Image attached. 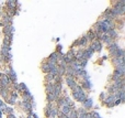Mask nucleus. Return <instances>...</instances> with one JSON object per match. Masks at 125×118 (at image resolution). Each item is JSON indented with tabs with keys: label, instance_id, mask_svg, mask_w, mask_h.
Segmentation results:
<instances>
[{
	"label": "nucleus",
	"instance_id": "18",
	"mask_svg": "<svg viewBox=\"0 0 125 118\" xmlns=\"http://www.w3.org/2000/svg\"><path fill=\"white\" fill-rule=\"evenodd\" d=\"M51 66L48 65V64H44V65L42 66V70H43V72H45V73H50V71H51Z\"/></svg>",
	"mask_w": 125,
	"mask_h": 118
},
{
	"label": "nucleus",
	"instance_id": "22",
	"mask_svg": "<svg viewBox=\"0 0 125 118\" xmlns=\"http://www.w3.org/2000/svg\"><path fill=\"white\" fill-rule=\"evenodd\" d=\"M8 118H16V117H14V116L11 114V115H8Z\"/></svg>",
	"mask_w": 125,
	"mask_h": 118
},
{
	"label": "nucleus",
	"instance_id": "3",
	"mask_svg": "<svg viewBox=\"0 0 125 118\" xmlns=\"http://www.w3.org/2000/svg\"><path fill=\"white\" fill-rule=\"evenodd\" d=\"M114 100H115V98L113 97V95H110L109 97H107V98L104 99V103H105L109 107H113V106H114Z\"/></svg>",
	"mask_w": 125,
	"mask_h": 118
},
{
	"label": "nucleus",
	"instance_id": "19",
	"mask_svg": "<svg viewBox=\"0 0 125 118\" xmlns=\"http://www.w3.org/2000/svg\"><path fill=\"white\" fill-rule=\"evenodd\" d=\"M122 77H123V76L121 75V74L119 73L117 71L114 72V75H113V79H114V81H119V79H121Z\"/></svg>",
	"mask_w": 125,
	"mask_h": 118
},
{
	"label": "nucleus",
	"instance_id": "6",
	"mask_svg": "<svg viewBox=\"0 0 125 118\" xmlns=\"http://www.w3.org/2000/svg\"><path fill=\"white\" fill-rule=\"evenodd\" d=\"M70 107L69 106H62L60 107V114H62V115H66L68 116V114L70 113Z\"/></svg>",
	"mask_w": 125,
	"mask_h": 118
},
{
	"label": "nucleus",
	"instance_id": "7",
	"mask_svg": "<svg viewBox=\"0 0 125 118\" xmlns=\"http://www.w3.org/2000/svg\"><path fill=\"white\" fill-rule=\"evenodd\" d=\"M105 34H107V37H108V38H110V39H114V38H116V35H117L116 31H115L114 29L109 30L108 32H105Z\"/></svg>",
	"mask_w": 125,
	"mask_h": 118
},
{
	"label": "nucleus",
	"instance_id": "21",
	"mask_svg": "<svg viewBox=\"0 0 125 118\" xmlns=\"http://www.w3.org/2000/svg\"><path fill=\"white\" fill-rule=\"evenodd\" d=\"M29 118H37V117H36V115H35V114H33V113H32L31 115L29 116Z\"/></svg>",
	"mask_w": 125,
	"mask_h": 118
},
{
	"label": "nucleus",
	"instance_id": "16",
	"mask_svg": "<svg viewBox=\"0 0 125 118\" xmlns=\"http://www.w3.org/2000/svg\"><path fill=\"white\" fill-rule=\"evenodd\" d=\"M87 40H90V41H94V39H97V37H96V34H94V32L93 31H90L88 33V35H87Z\"/></svg>",
	"mask_w": 125,
	"mask_h": 118
},
{
	"label": "nucleus",
	"instance_id": "9",
	"mask_svg": "<svg viewBox=\"0 0 125 118\" xmlns=\"http://www.w3.org/2000/svg\"><path fill=\"white\" fill-rule=\"evenodd\" d=\"M21 107L23 108L24 110H30V111H31V109H32L31 103L30 102H22L21 103Z\"/></svg>",
	"mask_w": 125,
	"mask_h": 118
},
{
	"label": "nucleus",
	"instance_id": "8",
	"mask_svg": "<svg viewBox=\"0 0 125 118\" xmlns=\"http://www.w3.org/2000/svg\"><path fill=\"white\" fill-rule=\"evenodd\" d=\"M82 104H83V107H85V108H91L92 106H93V103H92L91 98H87V99L85 100Z\"/></svg>",
	"mask_w": 125,
	"mask_h": 118
},
{
	"label": "nucleus",
	"instance_id": "10",
	"mask_svg": "<svg viewBox=\"0 0 125 118\" xmlns=\"http://www.w3.org/2000/svg\"><path fill=\"white\" fill-rule=\"evenodd\" d=\"M11 22H12V18H11V17H9V16H6L5 18H3V21H2V23H3V26H11Z\"/></svg>",
	"mask_w": 125,
	"mask_h": 118
},
{
	"label": "nucleus",
	"instance_id": "15",
	"mask_svg": "<svg viewBox=\"0 0 125 118\" xmlns=\"http://www.w3.org/2000/svg\"><path fill=\"white\" fill-rule=\"evenodd\" d=\"M87 41H88V40H87V38L83 37V38H81L80 40H78V41H77L75 44H76V45H85V44L87 43Z\"/></svg>",
	"mask_w": 125,
	"mask_h": 118
},
{
	"label": "nucleus",
	"instance_id": "12",
	"mask_svg": "<svg viewBox=\"0 0 125 118\" xmlns=\"http://www.w3.org/2000/svg\"><path fill=\"white\" fill-rule=\"evenodd\" d=\"M113 63L115 64V66H120V65H124V58L123 59H114L113 60Z\"/></svg>",
	"mask_w": 125,
	"mask_h": 118
},
{
	"label": "nucleus",
	"instance_id": "20",
	"mask_svg": "<svg viewBox=\"0 0 125 118\" xmlns=\"http://www.w3.org/2000/svg\"><path fill=\"white\" fill-rule=\"evenodd\" d=\"M46 81L48 82V83H53V82H54V76H53L52 74L47 73L46 74Z\"/></svg>",
	"mask_w": 125,
	"mask_h": 118
},
{
	"label": "nucleus",
	"instance_id": "5",
	"mask_svg": "<svg viewBox=\"0 0 125 118\" xmlns=\"http://www.w3.org/2000/svg\"><path fill=\"white\" fill-rule=\"evenodd\" d=\"M58 116V108L57 107H52L50 110V118H56Z\"/></svg>",
	"mask_w": 125,
	"mask_h": 118
},
{
	"label": "nucleus",
	"instance_id": "11",
	"mask_svg": "<svg viewBox=\"0 0 125 118\" xmlns=\"http://www.w3.org/2000/svg\"><path fill=\"white\" fill-rule=\"evenodd\" d=\"M9 79H10V82H16L17 81V75L16 73H14V71L13 70H10L9 71Z\"/></svg>",
	"mask_w": 125,
	"mask_h": 118
},
{
	"label": "nucleus",
	"instance_id": "13",
	"mask_svg": "<svg viewBox=\"0 0 125 118\" xmlns=\"http://www.w3.org/2000/svg\"><path fill=\"white\" fill-rule=\"evenodd\" d=\"M47 99H48V102H50V104L52 102H55V100H57L58 98L56 96H55L53 93H50V94H47Z\"/></svg>",
	"mask_w": 125,
	"mask_h": 118
},
{
	"label": "nucleus",
	"instance_id": "4",
	"mask_svg": "<svg viewBox=\"0 0 125 118\" xmlns=\"http://www.w3.org/2000/svg\"><path fill=\"white\" fill-rule=\"evenodd\" d=\"M3 32H5L6 37H12V33L14 32V30H13V26H5V30H3Z\"/></svg>",
	"mask_w": 125,
	"mask_h": 118
},
{
	"label": "nucleus",
	"instance_id": "1",
	"mask_svg": "<svg viewBox=\"0 0 125 118\" xmlns=\"http://www.w3.org/2000/svg\"><path fill=\"white\" fill-rule=\"evenodd\" d=\"M93 50V52L94 51H97V52H100L101 51V49H102V45H101V43L98 41V40H94V41H92V43H91V46H90Z\"/></svg>",
	"mask_w": 125,
	"mask_h": 118
},
{
	"label": "nucleus",
	"instance_id": "2",
	"mask_svg": "<svg viewBox=\"0 0 125 118\" xmlns=\"http://www.w3.org/2000/svg\"><path fill=\"white\" fill-rule=\"evenodd\" d=\"M66 82H67L68 86L70 87L71 89H74L76 86H77V84H76V82H75V79H74V77H70V76H67V77H66Z\"/></svg>",
	"mask_w": 125,
	"mask_h": 118
},
{
	"label": "nucleus",
	"instance_id": "17",
	"mask_svg": "<svg viewBox=\"0 0 125 118\" xmlns=\"http://www.w3.org/2000/svg\"><path fill=\"white\" fill-rule=\"evenodd\" d=\"M82 87L83 88H87V89H90L92 87L91 83H90V81H83L82 82Z\"/></svg>",
	"mask_w": 125,
	"mask_h": 118
},
{
	"label": "nucleus",
	"instance_id": "14",
	"mask_svg": "<svg viewBox=\"0 0 125 118\" xmlns=\"http://www.w3.org/2000/svg\"><path fill=\"white\" fill-rule=\"evenodd\" d=\"M17 3H18L17 1H7V6H8V8L10 9V10H14Z\"/></svg>",
	"mask_w": 125,
	"mask_h": 118
}]
</instances>
